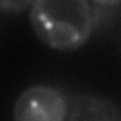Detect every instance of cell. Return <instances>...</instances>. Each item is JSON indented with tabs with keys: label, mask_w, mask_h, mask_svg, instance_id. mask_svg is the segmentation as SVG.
Instances as JSON below:
<instances>
[{
	"label": "cell",
	"mask_w": 121,
	"mask_h": 121,
	"mask_svg": "<svg viewBox=\"0 0 121 121\" xmlns=\"http://www.w3.org/2000/svg\"><path fill=\"white\" fill-rule=\"evenodd\" d=\"M29 21L35 36L48 48L74 52L92 35L95 14L85 0H36L29 9Z\"/></svg>",
	"instance_id": "6da1fadb"
},
{
	"label": "cell",
	"mask_w": 121,
	"mask_h": 121,
	"mask_svg": "<svg viewBox=\"0 0 121 121\" xmlns=\"http://www.w3.org/2000/svg\"><path fill=\"white\" fill-rule=\"evenodd\" d=\"M70 104L60 89L52 85H32L17 97L14 121H67Z\"/></svg>",
	"instance_id": "7a4b0ae2"
},
{
	"label": "cell",
	"mask_w": 121,
	"mask_h": 121,
	"mask_svg": "<svg viewBox=\"0 0 121 121\" xmlns=\"http://www.w3.org/2000/svg\"><path fill=\"white\" fill-rule=\"evenodd\" d=\"M67 121H120V111L104 95L80 94L70 106Z\"/></svg>",
	"instance_id": "3957f363"
},
{
	"label": "cell",
	"mask_w": 121,
	"mask_h": 121,
	"mask_svg": "<svg viewBox=\"0 0 121 121\" xmlns=\"http://www.w3.org/2000/svg\"><path fill=\"white\" fill-rule=\"evenodd\" d=\"M33 2H0V11L3 12H21L30 9Z\"/></svg>",
	"instance_id": "277c9868"
}]
</instances>
